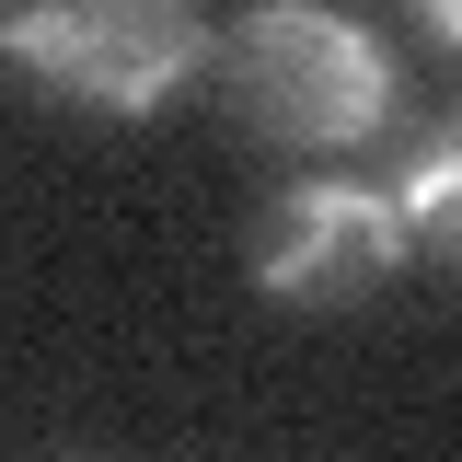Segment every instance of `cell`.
<instances>
[{
	"label": "cell",
	"instance_id": "6da1fadb",
	"mask_svg": "<svg viewBox=\"0 0 462 462\" xmlns=\"http://www.w3.org/2000/svg\"><path fill=\"white\" fill-rule=\"evenodd\" d=\"M220 93H231V116H243L266 151L324 162V151H346V139L382 127L393 69H382V47H370L346 12H324V0H243V23L220 35Z\"/></svg>",
	"mask_w": 462,
	"mask_h": 462
},
{
	"label": "cell",
	"instance_id": "7a4b0ae2",
	"mask_svg": "<svg viewBox=\"0 0 462 462\" xmlns=\"http://www.w3.org/2000/svg\"><path fill=\"white\" fill-rule=\"evenodd\" d=\"M0 58L81 116H151L208 58L197 0H0Z\"/></svg>",
	"mask_w": 462,
	"mask_h": 462
},
{
	"label": "cell",
	"instance_id": "3957f363",
	"mask_svg": "<svg viewBox=\"0 0 462 462\" xmlns=\"http://www.w3.org/2000/svg\"><path fill=\"white\" fill-rule=\"evenodd\" d=\"M404 254V208L393 197H370V185H278L254 231H243V266L254 289L278 300V312H358L370 289L393 278Z\"/></svg>",
	"mask_w": 462,
	"mask_h": 462
},
{
	"label": "cell",
	"instance_id": "277c9868",
	"mask_svg": "<svg viewBox=\"0 0 462 462\" xmlns=\"http://www.w3.org/2000/svg\"><path fill=\"white\" fill-rule=\"evenodd\" d=\"M393 208H404V231H416V243L462 278V127H439V139L416 151V173H404Z\"/></svg>",
	"mask_w": 462,
	"mask_h": 462
},
{
	"label": "cell",
	"instance_id": "5b68a950",
	"mask_svg": "<svg viewBox=\"0 0 462 462\" xmlns=\"http://www.w3.org/2000/svg\"><path fill=\"white\" fill-rule=\"evenodd\" d=\"M416 12H428V23H439V35L462 47V0H416Z\"/></svg>",
	"mask_w": 462,
	"mask_h": 462
}]
</instances>
